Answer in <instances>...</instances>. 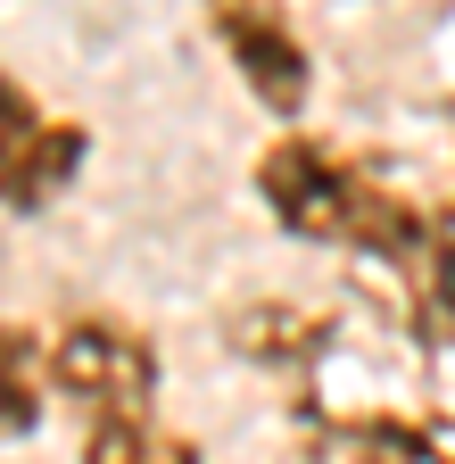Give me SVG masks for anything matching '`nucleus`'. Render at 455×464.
<instances>
[{
	"label": "nucleus",
	"instance_id": "nucleus-5",
	"mask_svg": "<svg viewBox=\"0 0 455 464\" xmlns=\"http://www.w3.org/2000/svg\"><path fill=\"white\" fill-rule=\"evenodd\" d=\"M83 464H199V440H183L166 415H100L83 423Z\"/></svg>",
	"mask_w": 455,
	"mask_h": 464
},
{
	"label": "nucleus",
	"instance_id": "nucleus-4",
	"mask_svg": "<svg viewBox=\"0 0 455 464\" xmlns=\"http://www.w3.org/2000/svg\"><path fill=\"white\" fill-rule=\"evenodd\" d=\"M50 406H59V390H50V332L0 315V440H33L50 423Z\"/></svg>",
	"mask_w": 455,
	"mask_h": 464
},
{
	"label": "nucleus",
	"instance_id": "nucleus-1",
	"mask_svg": "<svg viewBox=\"0 0 455 464\" xmlns=\"http://www.w3.org/2000/svg\"><path fill=\"white\" fill-rule=\"evenodd\" d=\"M157 382H166V357L157 340L133 324V315H108V307H83L50 332V390H59L83 423L100 415H157Z\"/></svg>",
	"mask_w": 455,
	"mask_h": 464
},
{
	"label": "nucleus",
	"instance_id": "nucleus-2",
	"mask_svg": "<svg viewBox=\"0 0 455 464\" xmlns=\"http://www.w3.org/2000/svg\"><path fill=\"white\" fill-rule=\"evenodd\" d=\"M207 34L232 58L241 92L273 116V125H299L315 100V50L299 34V17L281 0H207Z\"/></svg>",
	"mask_w": 455,
	"mask_h": 464
},
{
	"label": "nucleus",
	"instance_id": "nucleus-6",
	"mask_svg": "<svg viewBox=\"0 0 455 464\" xmlns=\"http://www.w3.org/2000/svg\"><path fill=\"white\" fill-rule=\"evenodd\" d=\"M33 133H42V100H33V92H25L9 67H0V166H9V158H17Z\"/></svg>",
	"mask_w": 455,
	"mask_h": 464
},
{
	"label": "nucleus",
	"instance_id": "nucleus-3",
	"mask_svg": "<svg viewBox=\"0 0 455 464\" xmlns=\"http://www.w3.org/2000/svg\"><path fill=\"white\" fill-rule=\"evenodd\" d=\"M91 166V133L75 125V116H42V133L0 166V208L9 216H42V208H59L75 191V174Z\"/></svg>",
	"mask_w": 455,
	"mask_h": 464
}]
</instances>
